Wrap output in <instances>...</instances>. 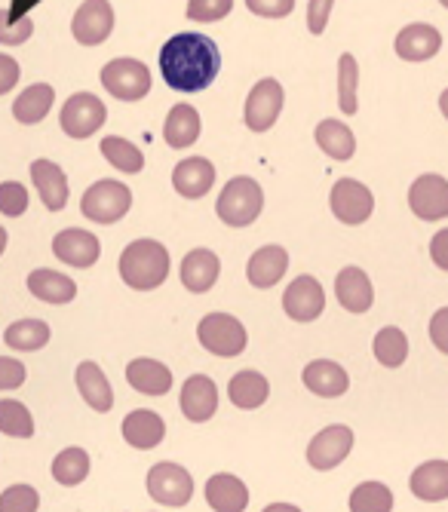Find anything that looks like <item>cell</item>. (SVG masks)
Listing matches in <instances>:
<instances>
[{
    "instance_id": "46",
    "label": "cell",
    "mask_w": 448,
    "mask_h": 512,
    "mask_svg": "<svg viewBox=\"0 0 448 512\" xmlns=\"http://www.w3.org/2000/svg\"><path fill=\"white\" fill-rule=\"evenodd\" d=\"M332 4L335 0H310L307 4V28L310 34H323L332 16Z\"/></svg>"
},
{
    "instance_id": "38",
    "label": "cell",
    "mask_w": 448,
    "mask_h": 512,
    "mask_svg": "<svg viewBox=\"0 0 448 512\" xmlns=\"http://www.w3.org/2000/svg\"><path fill=\"white\" fill-rule=\"evenodd\" d=\"M350 512H393V491L384 482H363L350 494Z\"/></svg>"
},
{
    "instance_id": "29",
    "label": "cell",
    "mask_w": 448,
    "mask_h": 512,
    "mask_svg": "<svg viewBox=\"0 0 448 512\" xmlns=\"http://www.w3.org/2000/svg\"><path fill=\"white\" fill-rule=\"evenodd\" d=\"M203 494L215 512H246V506H249V488L243 485V479H237L231 473L212 476L206 482Z\"/></svg>"
},
{
    "instance_id": "49",
    "label": "cell",
    "mask_w": 448,
    "mask_h": 512,
    "mask_svg": "<svg viewBox=\"0 0 448 512\" xmlns=\"http://www.w3.org/2000/svg\"><path fill=\"white\" fill-rule=\"evenodd\" d=\"M430 341L436 344V350H442L448 356V307L433 313V319H430Z\"/></svg>"
},
{
    "instance_id": "45",
    "label": "cell",
    "mask_w": 448,
    "mask_h": 512,
    "mask_svg": "<svg viewBox=\"0 0 448 512\" xmlns=\"http://www.w3.org/2000/svg\"><path fill=\"white\" fill-rule=\"evenodd\" d=\"M246 7L261 19H286L295 10V0H246Z\"/></svg>"
},
{
    "instance_id": "14",
    "label": "cell",
    "mask_w": 448,
    "mask_h": 512,
    "mask_svg": "<svg viewBox=\"0 0 448 512\" xmlns=\"http://www.w3.org/2000/svg\"><path fill=\"white\" fill-rule=\"evenodd\" d=\"M283 310L295 322H313L326 310V292L317 276H298L283 295Z\"/></svg>"
},
{
    "instance_id": "7",
    "label": "cell",
    "mask_w": 448,
    "mask_h": 512,
    "mask_svg": "<svg viewBox=\"0 0 448 512\" xmlns=\"http://www.w3.org/2000/svg\"><path fill=\"white\" fill-rule=\"evenodd\" d=\"M105 120H108V108L99 96H93V92H74L59 114V123H62L65 135H71V138L96 135L105 126Z\"/></svg>"
},
{
    "instance_id": "43",
    "label": "cell",
    "mask_w": 448,
    "mask_h": 512,
    "mask_svg": "<svg viewBox=\"0 0 448 512\" xmlns=\"http://www.w3.org/2000/svg\"><path fill=\"white\" fill-rule=\"evenodd\" d=\"M28 209V191L19 181H4L0 184V212L7 218H19Z\"/></svg>"
},
{
    "instance_id": "6",
    "label": "cell",
    "mask_w": 448,
    "mask_h": 512,
    "mask_svg": "<svg viewBox=\"0 0 448 512\" xmlns=\"http://www.w3.org/2000/svg\"><path fill=\"white\" fill-rule=\"evenodd\" d=\"M99 80L120 102H139L151 92V68L139 59H111Z\"/></svg>"
},
{
    "instance_id": "20",
    "label": "cell",
    "mask_w": 448,
    "mask_h": 512,
    "mask_svg": "<svg viewBox=\"0 0 448 512\" xmlns=\"http://www.w3.org/2000/svg\"><path fill=\"white\" fill-rule=\"evenodd\" d=\"M335 295L347 313H366L375 301V289H372L369 273L360 267H344L335 279Z\"/></svg>"
},
{
    "instance_id": "10",
    "label": "cell",
    "mask_w": 448,
    "mask_h": 512,
    "mask_svg": "<svg viewBox=\"0 0 448 512\" xmlns=\"http://www.w3.org/2000/svg\"><path fill=\"white\" fill-rule=\"evenodd\" d=\"M114 31L111 0H83L71 19V34L80 46H99Z\"/></svg>"
},
{
    "instance_id": "40",
    "label": "cell",
    "mask_w": 448,
    "mask_h": 512,
    "mask_svg": "<svg viewBox=\"0 0 448 512\" xmlns=\"http://www.w3.org/2000/svg\"><path fill=\"white\" fill-rule=\"evenodd\" d=\"M356 83H360V65H356V59L350 53H341L338 59V108L353 117L356 114Z\"/></svg>"
},
{
    "instance_id": "28",
    "label": "cell",
    "mask_w": 448,
    "mask_h": 512,
    "mask_svg": "<svg viewBox=\"0 0 448 512\" xmlns=\"http://www.w3.org/2000/svg\"><path fill=\"white\" fill-rule=\"evenodd\" d=\"M74 381H77V390L83 396V402L99 411V414H108L114 408V393H111V384L105 378V371L96 365V362H80L77 371H74Z\"/></svg>"
},
{
    "instance_id": "35",
    "label": "cell",
    "mask_w": 448,
    "mask_h": 512,
    "mask_svg": "<svg viewBox=\"0 0 448 512\" xmlns=\"http://www.w3.org/2000/svg\"><path fill=\"white\" fill-rule=\"evenodd\" d=\"M102 157L117 169V172H126V175H139L142 169H145V154L132 145V142H126V138H120V135H108V138H102Z\"/></svg>"
},
{
    "instance_id": "52",
    "label": "cell",
    "mask_w": 448,
    "mask_h": 512,
    "mask_svg": "<svg viewBox=\"0 0 448 512\" xmlns=\"http://www.w3.org/2000/svg\"><path fill=\"white\" fill-rule=\"evenodd\" d=\"M439 111H442L445 120H448V89H442V96H439Z\"/></svg>"
},
{
    "instance_id": "44",
    "label": "cell",
    "mask_w": 448,
    "mask_h": 512,
    "mask_svg": "<svg viewBox=\"0 0 448 512\" xmlns=\"http://www.w3.org/2000/svg\"><path fill=\"white\" fill-rule=\"evenodd\" d=\"M234 10V0H188L191 22H218Z\"/></svg>"
},
{
    "instance_id": "1",
    "label": "cell",
    "mask_w": 448,
    "mask_h": 512,
    "mask_svg": "<svg viewBox=\"0 0 448 512\" xmlns=\"http://www.w3.org/2000/svg\"><path fill=\"white\" fill-rule=\"evenodd\" d=\"M221 71V53L212 37L197 31H182L163 43L160 74L175 92H200L215 83Z\"/></svg>"
},
{
    "instance_id": "12",
    "label": "cell",
    "mask_w": 448,
    "mask_h": 512,
    "mask_svg": "<svg viewBox=\"0 0 448 512\" xmlns=\"http://www.w3.org/2000/svg\"><path fill=\"white\" fill-rule=\"evenodd\" d=\"M353 451V430L344 424H332L323 433H317L307 445V463L313 470H335L338 463Z\"/></svg>"
},
{
    "instance_id": "22",
    "label": "cell",
    "mask_w": 448,
    "mask_h": 512,
    "mask_svg": "<svg viewBox=\"0 0 448 512\" xmlns=\"http://www.w3.org/2000/svg\"><path fill=\"white\" fill-rule=\"evenodd\" d=\"M289 270V252L283 246H261L246 267L249 286L255 289H274Z\"/></svg>"
},
{
    "instance_id": "15",
    "label": "cell",
    "mask_w": 448,
    "mask_h": 512,
    "mask_svg": "<svg viewBox=\"0 0 448 512\" xmlns=\"http://www.w3.org/2000/svg\"><path fill=\"white\" fill-rule=\"evenodd\" d=\"M53 255L68 264V267H93L102 255V246L96 240V234H89V230H80V227H68L62 234H56L53 240Z\"/></svg>"
},
{
    "instance_id": "23",
    "label": "cell",
    "mask_w": 448,
    "mask_h": 512,
    "mask_svg": "<svg viewBox=\"0 0 448 512\" xmlns=\"http://www.w3.org/2000/svg\"><path fill=\"white\" fill-rule=\"evenodd\" d=\"M31 181L50 212H62L68 206V178L53 160H34L31 163Z\"/></svg>"
},
{
    "instance_id": "13",
    "label": "cell",
    "mask_w": 448,
    "mask_h": 512,
    "mask_svg": "<svg viewBox=\"0 0 448 512\" xmlns=\"http://www.w3.org/2000/svg\"><path fill=\"white\" fill-rule=\"evenodd\" d=\"M409 209L421 221H445L448 218V181L442 175H421L412 181Z\"/></svg>"
},
{
    "instance_id": "31",
    "label": "cell",
    "mask_w": 448,
    "mask_h": 512,
    "mask_svg": "<svg viewBox=\"0 0 448 512\" xmlns=\"http://www.w3.org/2000/svg\"><path fill=\"white\" fill-rule=\"evenodd\" d=\"M267 396H271V384H267V378L261 375V371H249V368L237 371L228 384V399L243 411L261 408L267 402Z\"/></svg>"
},
{
    "instance_id": "19",
    "label": "cell",
    "mask_w": 448,
    "mask_h": 512,
    "mask_svg": "<svg viewBox=\"0 0 448 512\" xmlns=\"http://www.w3.org/2000/svg\"><path fill=\"white\" fill-rule=\"evenodd\" d=\"M182 411L188 421L206 424L218 411V387L209 375H191L182 387Z\"/></svg>"
},
{
    "instance_id": "41",
    "label": "cell",
    "mask_w": 448,
    "mask_h": 512,
    "mask_svg": "<svg viewBox=\"0 0 448 512\" xmlns=\"http://www.w3.org/2000/svg\"><path fill=\"white\" fill-rule=\"evenodd\" d=\"M40 494L31 485H13L0 494V512H37Z\"/></svg>"
},
{
    "instance_id": "36",
    "label": "cell",
    "mask_w": 448,
    "mask_h": 512,
    "mask_svg": "<svg viewBox=\"0 0 448 512\" xmlns=\"http://www.w3.org/2000/svg\"><path fill=\"white\" fill-rule=\"evenodd\" d=\"M375 359L384 365V368H399L402 362L409 359V338L402 329H396V325H387V329H381L375 335Z\"/></svg>"
},
{
    "instance_id": "53",
    "label": "cell",
    "mask_w": 448,
    "mask_h": 512,
    "mask_svg": "<svg viewBox=\"0 0 448 512\" xmlns=\"http://www.w3.org/2000/svg\"><path fill=\"white\" fill-rule=\"evenodd\" d=\"M4 249H7V230L0 224V255H4Z\"/></svg>"
},
{
    "instance_id": "32",
    "label": "cell",
    "mask_w": 448,
    "mask_h": 512,
    "mask_svg": "<svg viewBox=\"0 0 448 512\" xmlns=\"http://www.w3.org/2000/svg\"><path fill=\"white\" fill-rule=\"evenodd\" d=\"M53 99H56V92L50 83H34V86L19 92V99L13 102V117L25 126H34L50 114Z\"/></svg>"
},
{
    "instance_id": "24",
    "label": "cell",
    "mask_w": 448,
    "mask_h": 512,
    "mask_svg": "<svg viewBox=\"0 0 448 512\" xmlns=\"http://www.w3.org/2000/svg\"><path fill=\"white\" fill-rule=\"evenodd\" d=\"M126 381L142 396H166L172 390V371L163 362L142 356L126 365Z\"/></svg>"
},
{
    "instance_id": "16",
    "label": "cell",
    "mask_w": 448,
    "mask_h": 512,
    "mask_svg": "<svg viewBox=\"0 0 448 512\" xmlns=\"http://www.w3.org/2000/svg\"><path fill=\"white\" fill-rule=\"evenodd\" d=\"M393 50L402 62H427L442 50V34L427 22H412L396 34Z\"/></svg>"
},
{
    "instance_id": "51",
    "label": "cell",
    "mask_w": 448,
    "mask_h": 512,
    "mask_svg": "<svg viewBox=\"0 0 448 512\" xmlns=\"http://www.w3.org/2000/svg\"><path fill=\"white\" fill-rule=\"evenodd\" d=\"M264 512H301V509L292 503H271V506H264Z\"/></svg>"
},
{
    "instance_id": "33",
    "label": "cell",
    "mask_w": 448,
    "mask_h": 512,
    "mask_svg": "<svg viewBox=\"0 0 448 512\" xmlns=\"http://www.w3.org/2000/svg\"><path fill=\"white\" fill-rule=\"evenodd\" d=\"M313 138H317V145L323 148L326 157L332 160H350L356 154V138L350 132L347 123L341 120H323L313 129Z\"/></svg>"
},
{
    "instance_id": "5",
    "label": "cell",
    "mask_w": 448,
    "mask_h": 512,
    "mask_svg": "<svg viewBox=\"0 0 448 512\" xmlns=\"http://www.w3.org/2000/svg\"><path fill=\"white\" fill-rule=\"evenodd\" d=\"M197 338L212 356H224V359L240 356L246 350V344H249L243 322L237 316H231V313L203 316L200 325H197Z\"/></svg>"
},
{
    "instance_id": "50",
    "label": "cell",
    "mask_w": 448,
    "mask_h": 512,
    "mask_svg": "<svg viewBox=\"0 0 448 512\" xmlns=\"http://www.w3.org/2000/svg\"><path fill=\"white\" fill-rule=\"evenodd\" d=\"M430 258L439 270H448V227L430 240Z\"/></svg>"
},
{
    "instance_id": "4",
    "label": "cell",
    "mask_w": 448,
    "mask_h": 512,
    "mask_svg": "<svg viewBox=\"0 0 448 512\" xmlns=\"http://www.w3.org/2000/svg\"><path fill=\"white\" fill-rule=\"evenodd\" d=\"M132 206V191L117 178H102L89 188L80 200V212L96 224H114L120 221Z\"/></svg>"
},
{
    "instance_id": "2",
    "label": "cell",
    "mask_w": 448,
    "mask_h": 512,
    "mask_svg": "<svg viewBox=\"0 0 448 512\" xmlns=\"http://www.w3.org/2000/svg\"><path fill=\"white\" fill-rule=\"evenodd\" d=\"M169 276V252L157 240H136L120 255V279L136 292L160 289Z\"/></svg>"
},
{
    "instance_id": "30",
    "label": "cell",
    "mask_w": 448,
    "mask_h": 512,
    "mask_svg": "<svg viewBox=\"0 0 448 512\" xmlns=\"http://www.w3.org/2000/svg\"><path fill=\"white\" fill-rule=\"evenodd\" d=\"M409 488L418 500L439 503L448 500V460H427L412 473Z\"/></svg>"
},
{
    "instance_id": "27",
    "label": "cell",
    "mask_w": 448,
    "mask_h": 512,
    "mask_svg": "<svg viewBox=\"0 0 448 512\" xmlns=\"http://www.w3.org/2000/svg\"><path fill=\"white\" fill-rule=\"evenodd\" d=\"M203 132V120H200V111L188 102L175 105L169 114H166V123H163V138L166 145L182 151V148H191Z\"/></svg>"
},
{
    "instance_id": "34",
    "label": "cell",
    "mask_w": 448,
    "mask_h": 512,
    "mask_svg": "<svg viewBox=\"0 0 448 512\" xmlns=\"http://www.w3.org/2000/svg\"><path fill=\"white\" fill-rule=\"evenodd\" d=\"M50 335H53L50 325L43 322V319H19V322H13L10 329H7L4 341L13 350H19V353H34V350L50 344Z\"/></svg>"
},
{
    "instance_id": "18",
    "label": "cell",
    "mask_w": 448,
    "mask_h": 512,
    "mask_svg": "<svg viewBox=\"0 0 448 512\" xmlns=\"http://www.w3.org/2000/svg\"><path fill=\"white\" fill-rule=\"evenodd\" d=\"M123 439L126 445L139 448V451H151L163 442L166 436V424L157 411H148V408H136L123 417Z\"/></svg>"
},
{
    "instance_id": "42",
    "label": "cell",
    "mask_w": 448,
    "mask_h": 512,
    "mask_svg": "<svg viewBox=\"0 0 448 512\" xmlns=\"http://www.w3.org/2000/svg\"><path fill=\"white\" fill-rule=\"evenodd\" d=\"M31 34H34L31 16L13 19L10 10H0V46H22Z\"/></svg>"
},
{
    "instance_id": "21",
    "label": "cell",
    "mask_w": 448,
    "mask_h": 512,
    "mask_svg": "<svg viewBox=\"0 0 448 512\" xmlns=\"http://www.w3.org/2000/svg\"><path fill=\"white\" fill-rule=\"evenodd\" d=\"M301 381L310 393H317L323 399H338L347 393L350 387V378H347V371L332 362V359H313L304 371H301Z\"/></svg>"
},
{
    "instance_id": "25",
    "label": "cell",
    "mask_w": 448,
    "mask_h": 512,
    "mask_svg": "<svg viewBox=\"0 0 448 512\" xmlns=\"http://www.w3.org/2000/svg\"><path fill=\"white\" fill-rule=\"evenodd\" d=\"M182 286L194 295H206L215 283H218V273H221V261L215 252L209 249H194L185 255L182 261Z\"/></svg>"
},
{
    "instance_id": "17",
    "label": "cell",
    "mask_w": 448,
    "mask_h": 512,
    "mask_svg": "<svg viewBox=\"0 0 448 512\" xmlns=\"http://www.w3.org/2000/svg\"><path fill=\"white\" fill-rule=\"evenodd\" d=\"M215 184V166L206 157H188L175 166L172 172V188L185 200H200L212 191Z\"/></svg>"
},
{
    "instance_id": "26",
    "label": "cell",
    "mask_w": 448,
    "mask_h": 512,
    "mask_svg": "<svg viewBox=\"0 0 448 512\" xmlns=\"http://www.w3.org/2000/svg\"><path fill=\"white\" fill-rule=\"evenodd\" d=\"M28 292L43 304H71L77 298V283L59 270L37 267L28 273Z\"/></svg>"
},
{
    "instance_id": "54",
    "label": "cell",
    "mask_w": 448,
    "mask_h": 512,
    "mask_svg": "<svg viewBox=\"0 0 448 512\" xmlns=\"http://www.w3.org/2000/svg\"><path fill=\"white\" fill-rule=\"evenodd\" d=\"M439 4H442V7H445V10H448V0H439Z\"/></svg>"
},
{
    "instance_id": "39",
    "label": "cell",
    "mask_w": 448,
    "mask_h": 512,
    "mask_svg": "<svg viewBox=\"0 0 448 512\" xmlns=\"http://www.w3.org/2000/svg\"><path fill=\"white\" fill-rule=\"evenodd\" d=\"M0 433L13 439L34 436V417L19 399H0Z\"/></svg>"
},
{
    "instance_id": "11",
    "label": "cell",
    "mask_w": 448,
    "mask_h": 512,
    "mask_svg": "<svg viewBox=\"0 0 448 512\" xmlns=\"http://www.w3.org/2000/svg\"><path fill=\"white\" fill-rule=\"evenodd\" d=\"M329 206H332V215L344 224H363L372 218V209H375V197L372 191L366 188L363 181L356 178H341L335 188H332V197H329Z\"/></svg>"
},
{
    "instance_id": "8",
    "label": "cell",
    "mask_w": 448,
    "mask_h": 512,
    "mask_svg": "<svg viewBox=\"0 0 448 512\" xmlns=\"http://www.w3.org/2000/svg\"><path fill=\"white\" fill-rule=\"evenodd\" d=\"M283 102H286V92H283L280 80H274V77L258 80V83L252 86V92H249L246 108H243L246 126H249L252 132H267V129H271V126L277 123V117H280V111H283Z\"/></svg>"
},
{
    "instance_id": "48",
    "label": "cell",
    "mask_w": 448,
    "mask_h": 512,
    "mask_svg": "<svg viewBox=\"0 0 448 512\" xmlns=\"http://www.w3.org/2000/svg\"><path fill=\"white\" fill-rule=\"evenodd\" d=\"M19 77H22L19 62L13 56H7V53H0V96H7L10 89H16Z\"/></svg>"
},
{
    "instance_id": "3",
    "label": "cell",
    "mask_w": 448,
    "mask_h": 512,
    "mask_svg": "<svg viewBox=\"0 0 448 512\" xmlns=\"http://www.w3.org/2000/svg\"><path fill=\"white\" fill-rule=\"evenodd\" d=\"M264 209V191L261 184L249 175H237L224 184V191L215 203L218 218L228 227H249L252 221H258Z\"/></svg>"
},
{
    "instance_id": "9",
    "label": "cell",
    "mask_w": 448,
    "mask_h": 512,
    "mask_svg": "<svg viewBox=\"0 0 448 512\" xmlns=\"http://www.w3.org/2000/svg\"><path fill=\"white\" fill-rule=\"evenodd\" d=\"M148 494L163 506H188L194 497V479L178 463H157L148 473Z\"/></svg>"
},
{
    "instance_id": "37",
    "label": "cell",
    "mask_w": 448,
    "mask_h": 512,
    "mask_svg": "<svg viewBox=\"0 0 448 512\" xmlns=\"http://www.w3.org/2000/svg\"><path fill=\"white\" fill-rule=\"evenodd\" d=\"M53 479L65 488L80 485L89 476V454L83 448H65L62 454H56L53 460Z\"/></svg>"
},
{
    "instance_id": "47",
    "label": "cell",
    "mask_w": 448,
    "mask_h": 512,
    "mask_svg": "<svg viewBox=\"0 0 448 512\" xmlns=\"http://www.w3.org/2000/svg\"><path fill=\"white\" fill-rule=\"evenodd\" d=\"M25 384V365L19 359L0 356V390H19Z\"/></svg>"
}]
</instances>
